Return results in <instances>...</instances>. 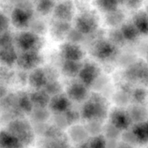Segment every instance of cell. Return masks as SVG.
I'll return each mask as SVG.
<instances>
[{
  "instance_id": "cell-1",
  "label": "cell",
  "mask_w": 148,
  "mask_h": 148,
  "mask_svg": "<svg viewBox=\"0 0 148 148\" xmlns=\"http://www.w3.org/2000/svg\"><path fill=\"white\" fill-rule=\"evenodd\" d=\"M32 15V12L28 7L23 5L16 7L12 12V21L15 26L22 27L25 26Z\"/></svg>"
},
{
  "instance_id": "cell-2",
  "label": "cell",
  "mask_w": 148,
  "mask_h": 148,
  "mask_svg": "<svg viewBox=\"0 0 148 148\" xmlns=\"http://www.w3.org/2000/svg\"><path fill=\"white\" fill-rule=\"evenodd\" d=\"M55 16L61 20H69L73 14V4L71 1L65 0L55 7Z\"/></svg>"
},
{
  "instance_id": "cell-3",
  "label": "cell",
  "mask_w": 148,
  "mask_h": 148,
  "mask_svg": "<svg viewBox=\"0 0 148 148\" xmlns=\"http://www.w3.org/2000/svg\"><path fill=\"white\" fill-rule=\"evenodd\" d=\"M77 23L79 29L80 27L81 29H85L86 30L93 29L96 26V16L91 12H88L79 15Z\"/></svg>"
},
{
  "instance_id": "cell-4",
  "label": "cell",
  "mask_w": 148,
  "mask_h": 148,
  "mask_svg": "<svg viewBox=\"0 0 148 148\" xmlns=\"http://www.w3.org/2000/svg\"><path fill=\"white\" fill-rule=\"evenodd\" d=\"M16 60H17V56L12 46L0 49V61L3 64L10 66Z\"/></svg>"
},
{
  "instance_id": "cell-5",
  "label": "cell",
  "mask_w": 148,
  "mask_h": 148,
  "mask_svg": "<svg viewBox=\"0 0 148 148\" xmlns=\"http://www.w3.org/2000/svg\"><path fill=\"white\" fill-rule=\"evenodd\" d=\"M18 145V139L11 133L7 132H0V148H16Z\"/></svg>"
},
{
  "instance_id": "cell-6",
  "label": "cell",
  "mask_w": 148,
  "mask_h": 148,
  "mask_svg": "<svg viewBox=\"0 0 148 148\" xmlns=\"http://www.w3.org/2000/svg\"><path fill=\"white\" fill-rule=\"evenodd\" d=\"M134 23L137 29L147 31L148 30V14L144 12H140L134 16Z\"/></svg>"
},
{
  "instance_id": "cell-7",
  "label": "cell",
  "mask_w": 148,
  "mask_h": 148,
  "mask_svg": "<svg viewBox=\"0 0 148 148\" xmlns=\"http://www.w3.org/2000/svg\"><path fill=\"white\" fill-rule=\"evenodd\" d=\"M55 7V0H38L37 3L38 12L42 14H47Z\"/></svg>"
},
{
  "instance_id": "cell-8",
  "label": "cell",
  "mask_w": 148,
  "mask_h": 148,
  "mask_svg": "<svg viewBox=\"0 0 148 148\" xmlns=\"http://www.w3.org/2000/svg\"><path fill=\"white\" fill-rule=\"evenodd\" d=\"M97 4L103 11L108 13L117 10L118 0H97Z\"/></svg>"
},
{
  "instance_id": "cell-9",
  "label": "cell",
  "mask_w": 148,
  "mask_h": 148,
  "mask_svg": "<svg viewBox=\"0 0 148 148\" xmlns=\"http://www.w3.org/2000/svg\"><path fill=\"white\" fill-rule=\"evenodd\" d=\"M12 46V37L7 31L0 34V49Z\"/></svg>"
},
{
  "instance_id": "cell-10",
  "label": "cell",
  "mask_w": 148,
  "mask_h": 148,
  "mask_svg": "<svg viewBox=\"0 0 148 148\" xmlns=\"http://www.w3.org/2000/svg\"><path fill=\"white\" fill-rule=\"evenodd\" d=\"M108 20L110 23H112L114 24H117L119 23L120 21L123 20L124 18V14L121 12L116 10V11L108 13Z\"/></svg>"
},
{
  "instance_id": "cell-11",
  "label": "cell",
  "mask_w": 148,
  "mask_h": 148,
  "mask_svg": "<svg viewBox=\"0 0 148 148\" xmlns=\"http://www.w3.org/2000/svg\"><path fill=\"white\" fill-rule=\"evenodd\" d=\"M10 25V20L4 13L0 11V34L7 31Z\"/></svg>"
},
{
  "instance_id": "cell-12",
  "label": "cell",
  "mask_w": 148,
  "mask_h": 148,
  "mask_svg": "<svg viewBox=\"0 0 148 148\" xmlns=\"http://www.w3.org/2000/svg\"><path fill=\"white\" fill-rule=\"evenodd\" d=\"M143 0H128L126 3L127 5L131 9H137L141 5Z\"/></svg>"
},
{
  "instance_id": "cell-13",
  "label": "cell",
  "mask_w": 148,
  "mask_h": 148,
  "mask_svg": "<svg viewBox=\"0 0 148 148\" xmlns=\"http://www.w3.org/2000/svg\"><path fill=\"white\" fill-rule=\"evenodd\" d=\"M127 1H128V0H118L119 2H122V3H124V2L127 3Z\"/></svg>"
},
{
  "instance_id": "cell-14",
  "label": "cell",
  "mask_w": 148,
  "mask_h": 148,
  "mask_svg": "<svg viewBox=\"0 0 148 148\" xmlns=\"http://www.w3.org/2000/svg\"><path fill=\"white\" fill-rule=\"evenodd\" d=\"M147 12H148V7H147Z\"/></svg>"
}]
</instances>
